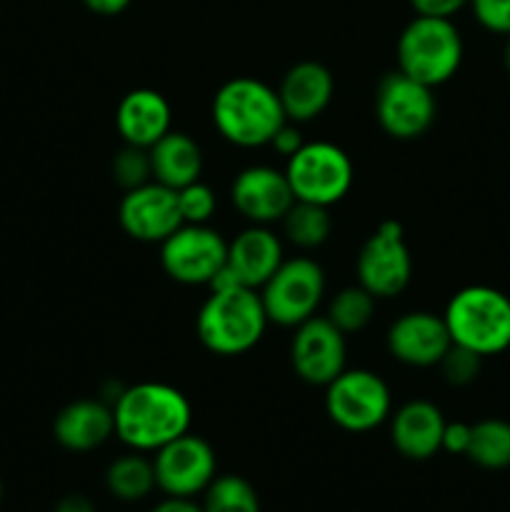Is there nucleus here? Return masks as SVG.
<instances>
[{
    "instance_id": "f257e3e1",
    "label": "nucleus",
    "mask_w": 510,
    "mask_h": 512,
    "mask_svg": "<svg viewBox=\"0 0 510 512\" xmlns=\"http://www.w3.org/2000/svg\"><path fill=\"white\" fill-rule=\"evenodd\" d=\"M115 435L138 453L163 448L190 430L193 408L178 388L165 383H138L115 398Z\"/></svg>"
},
{
    "instance_id": "f03ea898",
    "label": "nucleus",
    "mask_w": 510,
    "mask_h": 512,
    "mask_svg": "<svg viewBox=\"0 0 510 512\" xmlns=\"http://www.w3.org/2000/svg\"><path fill=\"white\" fill-rule=\"evenodd\" d=\"M278 93L263 80L233 78L220 85L213 98V123L228 143L240 148L270 145L285 123Z\"/></svg>"
},
{
    "instance_id": "7ed1b4c3",
    "label": "nucleus",
    "mask_w": 510,
    "mask_h": 512,
    "mask_svg": "<svg viewBox=\"0 0 510 512\" xmlns=\"http://www.w3.org/2000/svg\"><path fill=\"white\" fill-rule=\"evenodd\" d=\"M268 323L258 290L230 285L210 293L195 320V330L210 353L240 355L260 343Z\"/></svg>"
},
{
    "instance_id": "20e7f679",
    "label": "nucleus",
    "mask_w": 510,
    "mask_h": 512,
    "mask_svg": "<svg viewBox=\"0 0 510 512\" xmlns=\"http://www.w3.org/2000/svg\"><path fill=\"white\" fill-rule=\"evenodd\" d=\"M450 340L480 358L510 348V298L490 285H468L450 298L443 313Z\"/></svg>"
},
{
    "instance_id": "39448f33",
    "label": "nucleus",
    "mask_w": 510,
    "mask_h": 512,
    "mask_svg": "<svg viewBox=\"0 0 510 512\" xmlns=\"http://www.w3.org/2000/svg\"><path fill=\"white\" fill-rule=\"evenodd\" d=\"M463 53V35L453 20L415 15L398 38V70L435 88L458 73Z\"/></svg>"
},
{
    "instance_id": "423d86ee",
    "label": "nucleus",
    "mask_w": 510,
    "mask_h": 512,
    "mask_svg": "<svg viewBox=\"0 0 510 512\" xmlns=\"http://www.w3.org/2000/svg\"><path fill=\"white\" fill-rule=\"evenodd\" d=\"M285 178L295 200L330 208L353 188L355 170L343 148L315 140V143H303L298 153L290 155L285 165Z\"/></svg>"
},
{
    "instance_id": "0eeeda50",
    "label": "nucleus",
    "mask_w": 510,
    "mask_h": 512,
    "mask_svg": "<svg viewBox=\"0 0 510 512\" xmlns=\"http://www.w3.org/2000/svg\"><path fill=\"white\" fill-rule=\"evenodd\" d=\"M325 295V275L315 260L290 258L265 280L260 300L270 323L295 328L313 318Z\"/></svg>"
},
{
    "instance_id": "6e6552de",
    "label": "nucleus",
    "mask_w": 510,
    "mask_h": 512,
    "mask_svg": "<svg viewBox=\"0 0 510 512\" xmlns=\"http://www.w3.org/2000/svg\"><path fill=\"white\" fill-rule=\"evenodd\" d=\"M325 413L348 433H368L390 415V390L373 370H343L325 385Z\"/></svg>"
},
{
    "instance_id": "1a4fd4ad",
    "label": "nucleus",
    "mask_w": 510,
    "mask_h": 512,
    "mask_svg": "<svg viewBox=\"0 0 510 512\" xmlns=\"http://www.w3.org/2000/svg\"><path fill=\"white\" fill-rule=\"evenodd\" d=\"M438 103L430 85L393 70L375 90V118L380 128L395 140H415L435 123Z\"/></svg>"
},
{
    "instance_id": "9d476101",
    "label": "nucleus",
    "mask_w": 510,
    "mask_h": 512,
    "mask_svg": "<svg viewBox=\"0 0 510 512\" xmlns=\"http://www.w3.org/2000/svg\"><path fill=\"white\" fill-rule=\"evenodd\" d=\"M225 260L228 243L208 225L183 223L160 243V263L175 283L210 285L225 268Z\"/></svg>"
},
{
    "instance_id": "9b49d317",
    "label": "nucleus",
    "mask_w": 510,
    "mask_h": 512,
    "mask_svg": "<svg viewBox=\"0 0 510 512\" xmlns=\"http://www.w3.org/2000/svg\"><path fill=\"white\" fill-rule=\"evenodd\" d=\"M358 285H363L375 298H393L403 293L413 275L408 243L400 223L385 220L363 243L358 255Z\"/></svg>"
},
{
    "instance_id": "f8f14e48",
    "label": "nucleus",
    "mask_w": 510,
    "mask_h": 512,
    "mask_svg": "<svg viewBox=\"0 0 510 512\" xmlns=\"http://www.w3.org/2000/svg\"><path fill=\"white\" fill-rule=\"evenodd\" d=\"M215 453L208 440L188 430L155 450V485L170 498H193L215 480Z\"/></svg>"
},
{
    "instance_id": "ddd939ff",
    "label": "nucleus",
    "mask_w": 510,
    "mask_h": 512,
    "mask_svg": "<svg viewBox=\"0 0 510 512\" xmlns=\"http://www.w3.org/2000/svg\"><path fill=\"white\" fill-rule=\"evenodd\" d=\"M345 333L328 318H308L295 325L290 343V363L300 380L310 385H328L345 370Z\"/></svg>"
},
{
    "instance_id": "4468645a",
    "label": "nucleus",
    "mask_w": 510,
    "mask_h": 512,
    "mask_svg": "<svg viewBox=\"0 0 510 512\" xmlns=\"http://www.w3.org/2000/svg\"><path fill=\"white\" fill-rule=\"evenodd\" d=\"M118 220L130 238L143 240V243H163L183 225L175 190L165 188L155 180L140 185V188L125 190L118 208Z\"/></svg>"
},
{
    "instance_id": "2eb2a0df",
    "label": "nucleus",
    "mask_w": 510,
    "mask_h": 512,
    "mask_svg": "<svg viewBox=\"0 0 510 512\" xmlns=\"http://www.w3.org/2000/svg\"><path fill=\"white\" fill-rule=\"evenodd\" d=\"M235 210L253 225H268L283 220L295 195L290 190L288 178L270 165H250L240 170L230 188Z\"/></svg>"
},
{
    "instance_id": "dca6fc26",
    "label": "nucleus",
    "mask_w": 510,
    "mask_h": 512,
    "mask_svg": "<svg viewBox=\"0 0 510 512\" xmlns=\"http://www.w3.org/2000/svg\"><path fill=\"white\" fill-rule=\"evenodd\" d=\"M453 340L443 315L413 310L405 313L390 325L388 350L395 360L413 368H430L443 360Z\"/></svg>"
},
{
    "instance_id": "f3484780",
    "label": "nucleus",
    "mask_w": 510,
    "mask_h": 512,
    "mask_svg": "<svg viewBox=\"0 0 510 512\" xmlns=\"http://www.w3.org/2000/svg\"><path fill=\"white\" fill-rule=\"evenodd\" d=\"M170 120H173L170 103L153 88L130 90L115 110V128L125 145H138L145 150L173 130Z\"/></svg>"
},
{
    "instance_id": "a211bd4d",
    "label": "nucleus",
    "mask_w": 510,
    "mask_h": 512,
    "mask_svg": "<svg viewBox=\"0 0 510 512\" xmlns=\"http://www.w3.org/2000/svg\"><path fill=\"white\" fill-rule=\"evenodd\" d=\"M445 415L430 400H410L390 423V438L395 450L410 460H428L443 450Z\"/></svg>"
},
{
    "instance_id": "6ab92c4d",
    "label": "nucleus",
    "mask_w": 510,
    "mask_h": 512,
    "mask_svg": "<svg viewBox=\"0 0 510 512\" xmlns=\"http://www.w3.org/2000/svg\"><path fill=\"white\" fill-rule=\"evenodd\" d=\"M280 263H283V245L278 235L270 233L265 225H250L243 233L235 235L233 243H228L225 268L245 288H263L265 280L280 268Z\"/></svg>"
},
{
    "instance_id": "aec40b11",
    "label": "nucleus",
    "mask_w": 510,
    "mask_h": 512,
    "mask_svg": "<svg viewBox=\"0 0 510 512\" xmlns=\"http://www.w3.org/2000/svg\"><path fill=\"white\" fill-rule=\"evenodd\" d=\"M333 93L335 83L330 70L315 60H303L285 73L278 98L285 118L293 123H308L328 108Z\"/></svg>"
},
{
    "instance_id": "412c9836",
    "label": "nucleus",
    "mask_w": 510,
    "mask_h": 512,
    "mask_svg": "<svg viewBox=\"0 0 510 512\" xmlns=\"http://www.w3.org/2000/svg\"><path fill=\"white\" fill-rule=\"evenodd\" d=\"M53 433L65 450L88 453L100 448L115 433L113 408L100 400H75L60 410Z\"/></svg>"
},
{
    "instance_id": "4be33fe9",
    "label": "nucleus",
    "mask_w": 510,
    "mask_h": 512,
    "mask_svg": "<svg viewBox=\"0 0 510 512\" xmlns=\"http://www.w3.org/2000/svg\"><path fill=\"white\" fill-rule=\"evenodd\" d=\"M148 155L153 180L165 188L180 190L200 180V173H203L200 145L190 135L178 133V130H170L158 143L150 145Z\"/></svg>"
},
{
    "instance_id": "5701e85b",
    "label": "nucleus",
    "mask_w": 510,
    "mask_h": 512,
    "mask_svg": "<svg viewBox=\"0 0 510 512\" xmlns=\"http://www.w3.org/2000/svg\"><path fill=\"white\" fill-rule=\"evenodd\" d=\"M105 485H108L110 495L125 500V503L148 498L155 488L153 460L143 458L138 450H133L130 455H120L118 460L110 463L108 473H105Z\"/></svg>"
},
{
    "instance_id": "b1692460",
    "label": "nucleus",
    "mask_w": 510,
    "mask_h": 512,
    "mask_svg": "<svg viewBox=\"0 0 510 512\" xmlns=\"http://www.w3.org/2000/svg\"><path fill=\"white\" fill-rule=\"evenodd\" d=\"M468 455L478 468L505 470L510 468V423L500 418H485L470 430Z\"/></svg>"
},
{
    "instance_id": "393cba45",
    "label": "nucleus",
    "mask_w": 510,
    "mask_h": 512,
    "mask_svg": "<svg viewBox=\"0 0 510 512\" xmlns=\"http://www.w3.org/2000/svg\"><path fill=\"white\" fill-rule=\"evenodd\" d=\"M283 228L290 243L303 250H310L318 248V245H323L328 240L333 220H330V213L325 205L295 200L288 213L283 215Z\"/></svg>"
},
{
    "instance_id": "a878e982",
    "label": "nucleus",
    "mask_w": 510,
    "mask_h": 512,
    "mask_svg": "<svg viewBox=\"0 0 510 512\" xmlns=\"http://www.w3.org/2000/svg\"><path fill=\"white\" fill-rule=\"evenodd\" d=\"M375 295H370L363 285H350L343 288L328 308V320L340 330V333H358L373 320L375 313Z\"/></svg>"
},
{
    "instance_id": "bb28decb",
    "label": "nucleus",
    "mask_w": 510,
    "mask_h": 512,
    "mask_svg": "<svg viewBox=\"0 0 510 512\" xmlns=\"http://www.w3.org/2000/svg\"><path fill=\"white\" fill-rule=\"evenodd\" d=\"M203 512H260V500L245 478L220 475L205 488Z\"/></svg>"
},
{
    "instance_id": "cd10ccee",
    "label": "nucleus",
    "mask_w": 510,
    "mask_h": 512,
    "mask_svg": "<svg viewBox=\"0 0 510 512\" xmlns=\"http://www.w3.org/2000/svg\"><path fill=\"white\" fill-rule=\"evenodd\" d=\"M113 178L123 190H133L150 183L153 168H150L148 150L138 148V145H125L113 158Z\"/></svg>"
},
{
    "instance_id": "c85d7f7f",
    "label": "nucleus",
    "mask_w": 510,
    "mask_h": 512,
    "mask_svg": "<svg viewBox=\"0 0 510 512\" xmlns=\"http://www.w3.org/2000/svg\"><path fill=\"white\" fill-rule=\"evenodd\" d=\"M175 195H178V208L180 215H183V223L208 225V220L215 213V193L208 185L195 180V183L175 190Z\"/></svg>"
},
{
    "instance_id": "c756f323",
    "label": "nucleus",
    "mask_w": 510,
    "mask_h": 512,
    "mask_svg": "<svg viewBox=\"0 0 510 512\" xmlns=\"http://www.w3.org/2000/svg\"><path fill=\"white\" fill-rule=\"evenodd\" d=\"M438 365L450 385L463 388V385H470L475 378H478L480 368H483V358H480L478 353H473V350L460 348V345L453 343Z\"/></svg>"
},
{
    "instance_id": "7c9ffc66",
    "label": "nucleus",
    "mask_w": 510,
    "mask_h": 512,
    "mask_svg": "<svg viewBox=\"0 0 510 512\" xmlns=\"http://www.w3.org/2000/svg\"><path fill=\"white\" fill-rule=\"evenodd\" d=\"M475 20L495 35H510V0H470Z\"/></svg>"
},
{
    "instance_id": "2f4dec72",
    "label": "nucleus",
    "mask_w": 510,
    "mask_h": 512,
    "mask_svg": "<svg viewBox=\"0 0 510 512\" xmlns=\"http://www.w3.org/2000/svg\"><path fill=\"white\" fill-rule=\"evenodd\" d=\"M468 3L470 0H410L415 13L428 15V18H453Z\"/></svg>"
},
{
    "instance_id": "473e14b6",
    "label": "nucleus",
    "mask_w": 510,
    "mask_h": 512,
    "mask_svg": "<svg viewBox=\"0 0 510 512\" xmlns=\"http://www.w3.org/2000/svg\"><path fill=\"white\" fill-rule=\"evenodd\" d=\"M470 430L473 425L468 423H445L443 430V450L450 455H465L470 445Z\"/></svg>"
},
{
    "instance_id": "72a5a7b5",
    "label": "nucleus",
    "mask_w": 510,
    "mask_h": 512,
    "mask_svg": "<svg viewBox=\"0 0 510 512\" xmlns=\"http://www.w3.org/2000/svg\"><path fill=\"white\" fill-rule=\"evenodd\" d=\"M270 145L275 148V153H280L283 158H290V155H295L300 148H303V138H300L298 128H293L290 120H285V123L278 128V133L273 135Z\"/></svg>"
},
{
    "instance_id": "f704fd0d",
    "label": "nucleus",
    "mask_w": 510,
    "mask_h": 512,
    "mask_svg": "<svg viewBox=\"0 0 510 512\" xmlns=\"http://www.w3.org/2000/svg\"><path fill=\"white\" fill-rule=\"evenodd\" d=\"M83 3L95 15H120L123 10H128L133 0H83Z\"/></svg>"
},
{
    "instance_id": "c9c22d12",
    "label": "nucleus",
    "mask_w": 510,
    "mask_h": 512,
    "mask_svg": "<svg viewBox=\"0 0 510 512\" xmlns=\"http://www.w3.org/2000/svg\"><path fill=\"white\" fill-rule=\"evenodd\" d=\"M150 512H203V505H195L190 498H165Z\"/></svg>"
},
{
    "instance_id": "e433bc0d",
    "label": "nucleus",
    "mask_w": 510,
    "mask_h": 512,
    "mask_svg": "<svg viewBox=\"0 0 510 512\" xmlns=\"http://www.w3.org/2000/svg\"><path fill=\"white\" fill-rule=\"evenodd\" d=\"M53 512H95V505L90 503L85 495L73 493V495H65V498L55 505Z\"/></svg>"
},
{
    "instance_id": "4c0bfd02",
    "label": "nucleus",
    "mask_w": 510,
    "mask_h": 512,
    "mask_svg": "<svg viewBox=\"0 0 510 512\" xmlns=\"http://www.w3.org/2000/svg\"><path fill=\"white\" fill-rule=\"evenodd\" d=\"M503 63H505V70L510 73V35L508 40H505V50H503Z\"/></svg>"
},
{
    "instance_id": "58836bf2",
    "label": "nucleus",
    "mask_w": 510,
    "mask_h": 512,
    "mask_svg": "<svg viewBox=\"0 0 510 512\" xmlns=\"http://www.w3.org/2000/svg\"><path fill=\"white\" fill-rule=\"evenodd\" d=\"M0 500H3V483H0Z\"/></svg>"
}]
</instances>
